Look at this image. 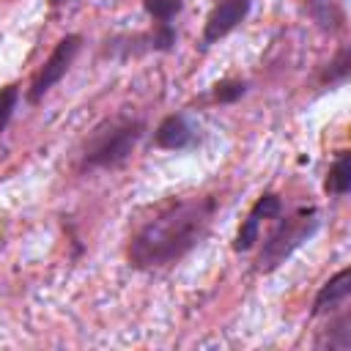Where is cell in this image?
<instances>
[{
    "mask_svg": "<svg viewBox=\"0 0 351 351\" xmlns=\"http://www.w3.org/2000/svg\"><path fill=\"white\" fill-rule=\"evenodd\" d=\"M63 3H74V0H49V5H63Z\"/></svg>",
    "mask_w": 351,
    "mask_h": 351,
    "instance_id": "cell-17",
    "label": "cell"
},
{
    "mask_svg": "<svg viewBox=\"0 0 351 351\" xmlns=\"http://www.w3.org/2000/svg\"><path fill=\"white\" fill-rule=\"evenodd\" d=\"M217 208V195H186L156 203L126 241L129 266L154 271L178 263L206 239Z\"/></svg>",
    "mask_w": 351,
    "mask_h": 351,
    "instance_id": "cell-1",
    "label": "cell"
},
{
    "mask_svg": "<svg viewBox=\"0 0 351 351\" xmlns=\"http://www.w3.org/2000/svg\"><path fill=\"white\" fill-rule=\"evenodd\" d=\"M326 318V326L318 329L315 335V348H329V351H348L351 348V310L340 307Z\"/></svg>",
    "mask_w": 351,
    "mask_h": 351,
    "instance_id": "cell-10",
    "label": "cell"
},
{
    "mask_svg": "<svg viewBox=\"0 0 351 351\" xmlns=\"http://www.w3.org/2000/svg\"><path fill=\"white\" fill-rule=\"evenodd\" d=\"M247 90H250L247 80L228 77V80H219V82L211 85V101H217V104H236Z\"/></svg>",
    "mask_w": 351,
    "mask_h": 351,
    "instance_id": "cell-14",
    "label": "cell"
},
{
    "mask_svg": "<svg viewBox=\"0 0 351 351\" xmlns=\"http://www.w3.org/2000/svg\"><path fill=\"white\" fill-rule=\"evenodd\" d=\"M154 145L162 148V151H189V148H197L200 145V129L184 112H170L154 129Z\"/></svg>",
    "mask_w": 351,
    "mask_h": 351,
    "instance_id": "cell-8",
    "label": "cell"
},
{
    "mask_svg": "<svg viewBox=\"0 0 351 351\" xmlns=\"http://www.w3.org/2000/svg\"><path fill=\"white\" fill-rule=\"evenodd\" d=\"M348 74H351V49H348V47H340V49L335 52V58L324 66V71H321V85L337 88V85H343V82L348 80Z\"/></svg>",
    "mask_w": 351,
    "mask_h": 351,
    "instance_id": "cell-13",
    "label": "cell"
},
{
    "mask_svg": "<svg viewBox=\"0 0 351 351\" xmlns=\"http://www.w3.org/2000/svg\"><path fill=\"white\" fill-rule=\"evenodd\" d=\"M324 189L332 197H346L348 195V189H351V154L348 151H340L335 156V162L329 165L326 178H324Z\"/></svg>",
    "mask_w": 351,
    "mask_h": 351,
    "instance_id": "cell-12",
    "label": "cell"
},
{
    "mask_svg": "<svg viewBox=\"0 0 351 351\" xmlns=\"http://www.w3.org/2000/svg\"><path fill=\"white\" fill-rule=\"evenodd\" d=\"M307 16L326 33H340L346 27V11L340 0H302Z\"/></svg>",
    "mask_w": 351,
    "mask_h": 351,
    "instance_id": "cell-11",
    "label": "cell"
},
{
    "mask_svg": "<svg viewBox=\"0 0 351 351\" xmlns=\"http://www.w3.org/2000/svg\"><path fill=\"white\" fill-rule=\"evenodd\" d=\"M176 27L173 22H154L151 30L145 33H123V36H112L104 41L101 55L112 58V60H129L145 52H170L176 47Z\"/></svg>",
    "mask_w": 351,
    "mask_h": 351,
    "instance_id": "cell-5",
    "label": "cell"
},
{
    "mask_svg": "<svg viewBox=\"0 0 351 351\" xmlns=\"http://www.w3.org/2000/svg\"><path fill=\"white\" fill-rule=\"evenodd\" d=\"M143 8L154 22H173L184 11V0H143Z\"/></svg>",
    "mask_w": 351,
    "mask_h": 351,
    "instance_id": "cell-15",
    "label": "cell"
},
{
    "mask_svg": "<svg viewBox=\"0 0 351 351\" xmlns=\"http://www.w3.org/2000/svg\"><path fill=\"white\" fill-rule=\"evenodd\" d=\"M143 132H145V121L132 112H118L99 121L88 132L80 148V170L93 173V170H115L126 165L137 143L143 140Z\"/></svg>",
    "mask_w": 351,
    "mask_h": 351,
    "instance_id": "cell-2",
    "label": "cell"
},
{
    "mask_svg": "<svg viewBox=\"0 0 351 351\" xmlns=\"http://www.w3.org/2000/svg\"><path fill=\"white\" fill-rule=\"evenodd\" d=\"M277 214H282V197L277 192H263L252 203L250 214L241 219V225L236 230V239H233V252H250L261 241L263 222H271Z\"/></svg>",
    "mask_w": 351,
    "mask_h": 351,
    "instance_id": "cell-7",
    "label": "cell"
},
{
    "mask_svg": "<svg viewBox=\"0 0 351 351\" xmlns=\"http://www.w3.org/2000/svg\"><path fill=\"white\" fill-rule=\"evenodd\" d=\"M80 49H82V36H80V33H66V36L52 47V52L47 55V60L36 69V74H33V80H30V88H27V101H30V104H38V101L69 74V69H71V63L77 60Z\"/></svg>",
    "mask_w": 351,
    "mask_h": 351,
    "instance_id": "cell-4",
    "label": "cell"
},
{
    "mask_svg": "<svg viewBox=\"0 0 351 351\" xmlns=\"http://www.w3.org/2000/svg\"><path fill=\"white\" fill-rule=\"evenodd\" d=\"M348 296H351V269L346 266L318 288L310 307V318H324L340 307H348Z\"/></svg>",
    "mask_w": 351,
    "mask_h": 351,
    "instance_id": "cell-9",
    "label": "cell"
},
{
    "mask_svg": "<svg viewBox=\"0 0 351 351\" xmlns=\"http://www.w3.org/2000/svg\"><path fill=\"white\" fill-rule=\"evenodd\" d=\"M250 8H252V0H217L211 11L206 14L203 33H200V49H208L211 44L233 33L247 19Z\"/></svg>",
    "mask_w": 351,
    "mask_h": 351,
    "instance_id": "cell-6",
    "label": "cell"
},
{
    "mask_svg": "<svg viewBox=\"0 0 351 351\" xmlns=\"http://www.w3.org/2000/svg\"><path fill=\"white\" fill-rule=\"evenodd\" d=\"M16 104H19V85L16 82L3 85L0 88V132H5V126L11 123Z\"/></svg>",
    "mask_w": 351,
    "mask_h": 351,
    "instance_id": "cell-16",
    "label": "cell"
},
{
    "mask_svg": "<svg viewBox=\"0 0 351 351\" xmlns=\"http://www.w3.org/2000/svg\"><path fill=\"white\" fill-rule=\"evenodd\" d=\"M271 222L274 228L266 233L252 266L258 274H269L280 269L304 241H310L321 228V211L315 206H299L293 214H285V217L277 214Z\"/></svg>",
    "mask_w": 351,
    "mask_h": 351,
    "instance_id": "cell-3",
    "label": "cell"
}]
</instances>
